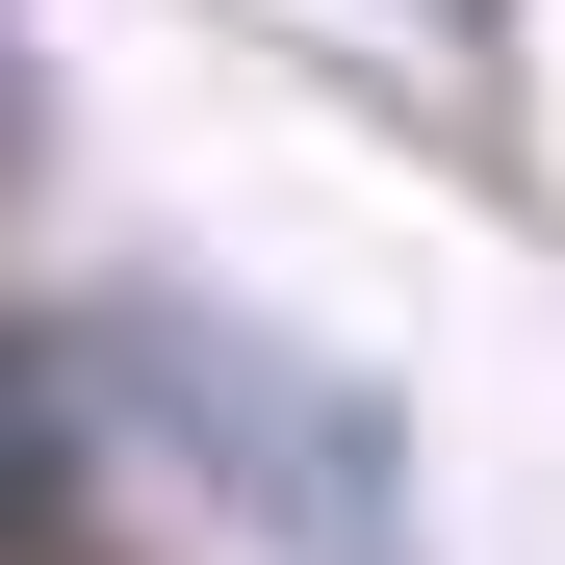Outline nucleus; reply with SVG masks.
I'll list each match as a JSON object with an SVG mask.
<instances>
[{
  "label": "nucleus",
  "mask_w": 565,
  "mask_h": 565,
  "mask_svg": "<svg viewBox=\"0 0 565 565\" xmlns=\"http://www.w3.org/2000/svg\"><path fill=\"white\" fill-rule=\"evenodd\" d=\"M104 360H129V412L206 462V489H257V540H282V565H412V437L360 412V386H309L282 334H232L206 282H129Z\"/></svg>",
  "instance_id": "f257e3e1"
},
{
  "label": "nucleus",
  "mask_w": 565,
  "mask_h": 565,
  "mask_svg": "<svg viewBox=\"0 0 565 565\" xmlns=\"http://www.w3.org/2000/svg\"><path fill=\"white\" fill-rule=\"evenodd\" d=\"M77 540V386H52V334H0V565H52Z\"/></svg>",
  "instance_id": "f03ea898"
}]
</instances>
